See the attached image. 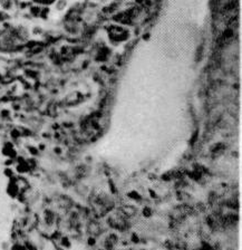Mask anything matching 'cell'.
<instances>
[{
    "label": "cell",
    "mask_w": 242,
    "mask_h": 250,
    "mask_svg": "<svg viewBox=\"0 0 242 250\" xmlns=\"http://www.w3.org/2000/svg\"><path fill=\"white\" fill-rule=\"evenodd\" d=\"M34 3H36L38 6H44V7H49L53 6L54 3H56L57 0H31Z\"/></svg>",
    "instance_id": "7a4b0ae2"
},
{
    "label": "cell",
    "mask_w": 242,
    "mask_h": 250,
    "mask_svg": "<svg viewBox=\"0 0 242 250\" xmlns=\"http://www.w3.org/2000/svg\"><path fill=\"white\" fill-rule=\"evenodd\" d=\"M29 41L30 31L22 23L5 22L0 26V54L20 53Z\"/></svg>",
    "instance_id": "6da1fadb"
}]
</instances>
